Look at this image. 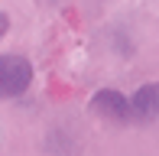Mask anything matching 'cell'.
Returning <instances> with one entry per match:
<instances>
[{
	"label": "cell",
	"mask_w": 159,
	"mask_h": 156,
	"mask_svg": "<svg viewBox=\"0 0 159 156\" xmlns=\"http://www.w3.org/2000/svg\"><path fill=\"white\" fill-rule=\"evenodd\" d=\"M33 85V65L26 55L3 52L0 55V98H20Z\"/></svg>",
	"instance_id": "6da1fadb"
},
{
	"label": "cell",
	"mask_w": 159,
	"mask_h": 156,
	"mask_svg": "<svg viewBox=\"0 0 159 156\" xmlns=\"http://www.w3.org/2000/svg\"><path fill=\"white\" fill-rule=\"evenodd\" d=\"M91 111L98 117H104L107 124H127L130 117V101L127 94H120L117 88H101L94 98H91Z\"/></svg>",
	"instance_id": "7a4b0ae2"
},
{
	"label": "cell",
	"mask_w": 159,
	"mask_h": 156,
	"mask_svg": "<svg viewBox=\"0 0 159 156\" xmlns=\"http://www.w3.org/2000/svg\"><path fill=\"white\" fill-rule=\"evenodd\" d=\"M130 101V114L133 117H153L156 114V85H143L140 91H136L133 98H127Z\"/></svg>",
	"instance_id": "3957f363"
},
{
	"label": "cell",
	"mask_w": 159,
	"mask_h": 156,
	"mask_svg": "<svg viewBox=\"0 0 159 156\" xmlns=\"http://www.w3.org/2000/svg\"><path fill=\"white\" fill-rule=\"evenodd\" d=\"M7 33H10V16H7V13H0V42H3Z\"/></svg>",
	"instance_id": "277c9868"
}]
</instances>
